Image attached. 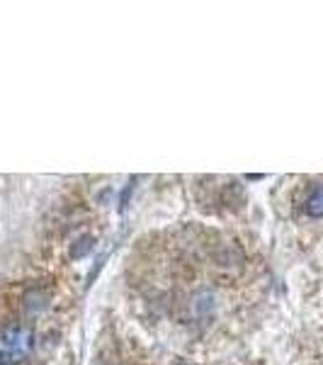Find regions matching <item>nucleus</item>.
Wrapping results in <instances>:
<instances>
[{
  "instance_id": "nucleus-1",
  "label": "nucleus",
  "mask_w": 323,
  "mask_h": 365,
  "mask_svg": "<svg viewBox=\"0 0 323 365\" xmlns=\"http://www.w3.org/2000/svg\"><path fill=\"white\" fill-rule=\"evenodd\" d=\"M34 346V331L27 324H3L0 327V365H17L29 358Z\"/></svg>"
},
{
  "instance_id": "nucleus-2",
  "label": "nucleus",
  "mask_w": 323,
  "mask_h": 365,
  "mask_svg": "<svg viewBox=\"0 0 323 365\" xmlns=\"http://www.w3.org/2000/svg\"><path fill=\"white\" fill-rule=\"evenodd\" d=\"M304 212H307L309 217H316V220L323 217V182L316 185L307 195V200H304Z\"/></svg>"
}]
</instances>
